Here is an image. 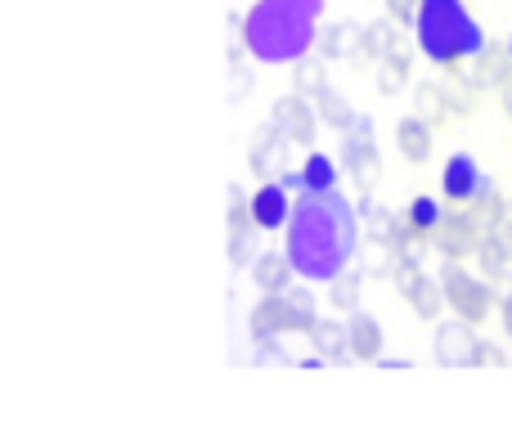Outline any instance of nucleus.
Segmentation results:
<instances>
[{
	"label": "nucleus",
	"instance_id": "nucleus-27",
	"mask_svg": "<svg viewBox=\"0 0 512 422\" xmlns=\"http://www.w3.org/2000/svg\"><path fill=\"white\" fill-rule=\"evenodd\" d=\"M315 108H319V122L333 126V131H351L355 117H360V113L351 108V99H346L337 86H324V90H319V95H315Z\"/></svg>",
	"mask_w": 512,
	"mask_h": 422
},
{
	"label": "nucleus",
	"instance_id": "nucleus-11",
	"mask_svg": "<svg viewBox=\"0 0 512 422\" xmlns=\"http://www.w3.org/2000/svg\"><path fill=\"white\" fill-rule=\"evenodd\" d=\"M468 77L477 81L481 90H504L508 81H512V50H508L504 41H486L477 50V59H472Z\"/></svg>",
	"mask_w": 512,
	"mask_h": 422
},
{
	"label": "nucleus",
	"instance_id": "nucleus-8",
	"mask_svg": "<svg viewBox=\"0 0 512 422\" xmlns=\"http://www.w3.org/2000/svg\"><path fill=\"white\" fill-rule=\"evenodd\" d=\"M270 122L279 126L283 135H288L297 149H310L315 144V135H319V108H315V99L310 95H279L274 99V108H270Z\"/></svg>",
	"mask_w": 512,
	"mask_h": 422
},
{
	"label": "nucleus",
	"instance_id": "nucleus-40",
	"mask_svg": "<svg viewBox=\"0 0 512 422\" xmlns=\"http://www.w3.org/2000/svg\"><path fill=\"white\" fill-rule=\"evenodd\" d=\"M486 238H495V243L508 252V261H512V216H504L499 225H490V229H486Z\"/></svg>",
	"mask_w": 512,
	"mask_h": 422
},
{
	"label": "nucleus",
	"instance_id": "nucleus-35",
	"mask_svg": "<svg viewBox=\"0 0 512 422\" xmlns=\"http://www.w3.org/2000/svg\"><path fill=\"white\" fill-rule=\"evenodd\" d=\"M477 265H481V274H486L490 283H499V279L508 274V265H512V261H508V252L495 243V238H486V243L477 247Z\"/></svg>",
	"mask_w": 512,
	"mask_h": 422
},
{
	"label": "nucleus",
	"instance_id": "nucleus-36",
	"mask_svg": "<svg viewBox=\"0 0 512 422\" xmlns=\"http://www.w3.org/2000/svg\"><path fill=\"white\" fill-rule=\"evenodd\" d=\"M256 216H252V198L243 194L239 185H230V234L234 229H252Z\"/></svg>",
	"mask_w": 512,
	"mask_h": 422
},
{
	"label": "nucleus",
	"instance_id": "nucleus-29",
	"mask_svg": "<svg viewBox=\"0 0 512 422\" xmlns=\"http://www.w3.org/2000/svg\"><path fill=\"white\" fill-rule=\"evenodd\" d=\"M391 243H396V256L405 265H423L427 261V252H432V234H427V229H418V225H409V220H400V229H396V238H391Z\"/></svg>",
	"mask_w": 512,
	"mask_h": 422
},
{
	"label": "nucleus",
	"instance_id": "nucleus-5",
	"mask_svg": "<svg viewBox=\"0 0 512 422\" xmlns=\"http://www.w3.org/2000/svg\"><path fill=\"white\" fill-rule=\"evenodd\" d=\"M342 171L351 176V185H360V194H369L382 180V153L378 140H373V117H355L351 131H342Z\"/></svg>",
	"mask_w": 512,
	"mask_h": 422
},
{
	"label": "nucleus",
	"instance_id": "nucleus-12",
	"mask_svg": "<svg viewBox=\"0 0 512 422\" xmlns=\"http://www.w3.org/2000/svg\"><path fill=\"white\" fill-rule=\"evenodd\" d=\"M360 36H364V27L355 23V18H337V23L319 27L315 50L324 54L328 63H333V59H355V54H360Z\"/></svg>",
	"mask_w": 512,
	"mask_h": 422
},
{
	"label": "nucleus",
	"instance_id": "nucleus-41",
	"mask_svg": "<svg viewBox=\"0 0 512 422\" xmlns=\"http://www.w3.org/2000/svg\"><path fill=\"white\" fill-rule=\"evenodd\" d=\"M477 364H508V360H504V346L481 342V346H477Z\"/></svg>",
	"mask_w": 512,
	"mask_h": 422
},
{
	"label": "nucleus",
	"instance_id": "nucleus-24",
	"mask_svg": "<svg viewBox=\"0 0 512 422\" xmlns=\"http://www.w3.org/2000/svg\"><path fill=\"white\" fill-rule=\"evenodd\" d=\"M324 86H328V59H324L319 50L301 54V59L292 63V90H297V95H310V99H315Z\"/></svg>",
	"mask_w": 512,
	"mask_h": 422
},
{
	"label": "nucleus",
	"instance_id": "nucleus-22",
	"mask_svg": "<svg viewBox=\"0 0 512 422\" xmlns=\"http://www.w3.org/2000/svg\"><path fill=\"white\" fill-rule=\"evenodd\" d=\"M355 261H360V270L369 274V279H396L400 256H396V243H387V238H364Z\"/></svg>",
	"mask_w": 512,
	"mask_h": 422
},
{
	"label": "nucleus",
	"instance_id": "nucleus-26",
	"mask_svg": "<svg viewBox=\"0 0 512 422\" xmlns=\"http://www.w3.org/2000/svg\"><path fill=\"white\" fill-rule=\"evenodd\" d=\"M400 220H405V211H391V207H382V203H373L369 194L360 198V225H364V238H396V229H400Z\"/></svg>",
	"mask_w": 512,
	"mask_h": 422
},
{
	"label": "nucleus",
	"instance_id": "nucleus-1",
	"mask_svg": "<svg viewBox=\"0 0 512 422\" xmlns=\"http://www.w3.org/2000/svg\"><path fill=\"white\" fill-rule=\"evenodd\" d=\"M360 207L342 189H306L288 216V247L301 279L328 283L360 256Z\"/></svg>",
	"mask_w": 512,
	"mask_h": 422
},
{
	"label": "nucleus",
	"instance_id": "nucleus-42",
	"mask_svg": "<svg viewBox=\"0 0 512 422\" xmlns=\"http://www.w3.org/2000/svg\"><path fill=\"white\" fill-rule=\"evenodd\" d=\"M283 189H288V194H306V171L292 167L288 176H283Z\"/></svg>",
	"mask_w": 512,
	"mask_h": 422
},
{
	"label": "nucleus",
	"instance_id": "nucleus-30",
	"mask_svg": "<svg viewBox=\"0 0 512 422\" xmlns=\"http://www.w3.org/2000/svg\"><path fill=\"white\" fill-rule=\"evenodd\" d=\"M468 211L481 220V225L490 229V225H499V220H504V216H512V203H504V194H499V189H495V180L486 176V185L477 189V198H472V203H468Z\"/></svg>",
	"mask_w": 512,
	"mask_h": 422
},
{
	"label": "nucleus",
	"instance_id": "nucleus-3",
	"mask_svg": "<svg viewBox=\"0 0 512 422\" xmlns=\"http://www.w3.org/2000/svg\"><path fill=\"white\" fill-rule=\"evenodd\" d=\"M243 41L256 63H297L301 54L315 50L319 18L301 14L288 0H256L243 14Z\"/></svg>",
	"mask_w": 512,
	"mask_h": 422
},
{
	"label": "nucleus",
	"instance_id": "nucleus-45",
	"mask_svg": "<svg viewBox=\"0 0 512 422\" xmlns=\"http://www.w3.org/2000/svg\"><path fill=\"white\" fill-rule=\"evenodd\" d=\"M504 333L512 337V292H508V297H504Z\"/></svg>",
	"mask_w": 512,
	"mask_h": 422
},
{
	"label": "nucleus",
	"instance_id": "nucleus-37",
	"mask_svg": "<svg viewBox=\"0 0 512 422\" xmlns=\"http://www.w3.org/2000/svg\"><path fill=\"white\" fill-rule=\"evenodd\" d=\"M248 95H252V68H248V59H239V63H230V99L243 104Z\"/></svg>",
	"mask_w": 512,
	"mask_h": 422
},
{
	"label": "nucleus",
	"instance_id": "nucleus-9",
	"mask_svg": "<svg viewBox=\"0 0 512 422\" xmlns=\"http://www.w3.org/2000/svg\"><path fill=\"white\" fill-rule=\"evenodd\" d=\"M477 324H468V319H445V324H436L432 333V355L436 364H445V369H463V364H477Z\"/></svg>",
	"mask_w": 512,
	"mask_h": 422
},
{
	"label": "nucleus",
	"instance_id": "nucleus-2",
	"mask_svg": "<svg viewBox=\"0 0 512 422\" xmlns=\"http://www.w3.org/2000/svg\"><path fill=\"white\" fill-rule=\"evenodd\" d=\"M414 45L423 59L450 72L477 59V50L486 45V32H481L477 14L463 0H423L414 18Z\"/></svg>",
	"mask_w": 512,
	"mask_h": 422
},
{
	"label": "nucleus",
	"instance_id": "nucleus-33",
	"mask_svg": "<svg viewBox=\"0 0 512 422\" xmlns=\"http://www.w3.org/2000/svg\"><path fill=\"white\" fill-rule=\"evenodd\" d=\"M256 234H265V229L252 225V229H234V234H230V265H234V270H248L256 256H261V252H256Z\"/></svg>",
	"mask_w": 512,
	"mask_h": 422
},
{
	"label": "nucleus",
	"instance_id": "nucleus-44",
	"mask_svg": "<svg viewBox=\"0 0 512 422\" xmlns=\"http://www.w3.org/2000/svg\"><path fill=\"white\" fill-rule=\"evenodd\" d=\"M499 95H504V117H508V126H512V81L499 90Z\"/></svg>",
	"mask_w": 512,
	"mask_h": 422
},
{
	"label": "nucleus",
	"instance_id": "nucleus-10",
	"mask_svg": "<svg viewBox=\"0 0 512 422\" xmlns=\"http://www.w3.org/2000/svg\"><path fill=\"white\" fill-rule=\"evenodd\" d=\"M481 185H486V176H481V167H477V158H472V153H454V158L445 162V171H441V194H445V203L468 207L472 198H477Z\"/></svg>",
	"mask_w": 512,
	"mask_h": 422
},
{
	"label": "nucleus",
	"instance_id": "nucleus-38",
	"mask_svg": "<svg viewBox=\"0 0 512 422\" xmlns=\"http://www.w3.org/2000/svg\"><path fill=\"white\" fill-rule=\"evenodd\" d=\"M382 5H387V14L396 18L400 27H414V18H418V5H423V0H382Z\"/></svg>",
	"mask_w": 512,
	"mask_h": 422
},
{
	"label": "nucleus",
	"instance_id": "nucleus-4",
	"mask_svg": "<svg viewBox=\"0 0 512 422\" xmlns=\"http://www.w3.org/2000/svg\"><path fill=\"white\" fill-rule=\"evenodd\" d=\"M441 283H445V301L459 319L468 324H486L490 310H495V288H490L486 274H468L459 261L441 265Z\"/></svg>",
	"mask_w": 512,
	"mask_h": 422
},
{
	"label": "nucleus",
	"instance_id": "nucleus-39",
	"mask_svg": "<svg viewBox=\"0 0 512 422\" xmlns=\"http://www.w3.org/2000/svg\"><path fill=\"white\" fill-rule=\"evenodd\" d=\"M256 364H297V360H292V355L279 346V337H270V342L256 346Z\"/></svg>",
	"mask_w": 512,
	"mask_h": 422
},
{
	"label": "nucleus",
	"instance_id": "nucleus-6",
	"mask_svg": "<svg viewBox=\"0 0 512 422\" xmlns=\"http://www.w3.org/2000/svg\"><path fill=\"white\" fill-rule=\"evenodd\" d=\"M432 243H436V252H441L445 261H463V256H477V247L486 243V225H481L468 207L454 203L441 216V225L432 229Z\"/></svg>",
	"mask_w": 512,
	"mask_h": 422
},
{
	"label": "nucleus",
	"instance_id": "nucleus-34",
	"mask_svg": "<svg viewBox=\"0 0 512 422\" xmlns=\"http://www.w3.org/2000/svg\"><path fill=\"white\" fill-rule=\"evenodd\" d=\"M441 216H445V207H441V203H436V198H432V194H418V198H414V203H409V207H405V220H409V225L427 229V234H432V229H436V225H441Z\"/></svg>",
	"mask_w": 512,
	"mask_h": 422
},
{
	"label": "nucleus",
	"instance_id": "nucleus-28",
	"mask_svg": "<svg viewBox=\"0 0 512 422\" xmlns=\"http://www.w3.org/2000/svg\"><path fill=\"white\" fill-rule=\"evenodd\" d=\"M445 95H450L454 117H472V113H477V104H481V95H486V90H481L472 77H463L459 68H450V77H445Z\"/></svg>",
	"mask_w": 512,
	"mask_h": 422
},
{
	"label": "nucleus",
	"instance_id": "nucleus-32",
	"mask_svg": "<svg viewBox=\"0 0 512 422\" xmlns=\"http://www.w3.org/2000/svg\"><path fill=\"white\" fill-rule=\"evenodd\" d=\"M301 171H306V189H337V171H342V162L324 158V153H310V158L301 162Z\"/></svg>",
	"mask_w": 512,
	"mask_h": 422
},
{
	"label": "nucleus",
	"instance_id": "nucleus-19",
	"mask_svg": "<svg viewBox=\"0 0 512 422\" xmlns=\"http://www.w3.org/2000/svg\"><path fill=\"white\" fill-rule=\"evenodd\" d=\"M292 274H297V265H292L288 252H261L252 261V283L261 292H288L292 288Z\"/></svg>",
	"mask_w": 512,
	"mask_h": 422
},
{
	"label": "nucleus",
	"instance_id": "nucleus-14",
	"mask_svg": "<svg viewBox=\"0 0 512 422\" xmlns=\"http://www.w3.org/2000/svg\"><path fill=\"white\" fill-rule=\"evenodd\" d=\"M414 50L418 45H409L405 36H400L396 45H391L387 59H378V90L382 95H400V90L409 86V77H414Z\"/></svg>",
	"mask_w": 512,
	"mask_h": 422
},
{
	"label": "nucleus",
	"instance_id": "nucleus-17",
	"mask_svg": "<svg viewBox=\"0 0 512 422\" xmlns=\"http://www.w3.org/2000/svg\"><path fill=\"white\" fill-rule=\"evenodd\" d=\"M432 135H436V126L432 122H423V117H400L396 122V149H400V158L405 162H427L432 158Z\"/></svg>",
	"mask_w": 512,
	"mask_h": 422
},
{
	"label": "nucleus",
	"instance_id": "nucleus-46",
	"mask_svg": "<svg viewBox=\"0 0 512 422\" xmlns=\"http://www.w3.org/2000/svg\"><path fill=\"white\" fill-rule=\"evenodd\" d=\"M508 50H512V36H508Z\"/></svg>",
	"mask_w": 512,
	"mask_h": 422
},
{
	"label": "nucleus",
	"instance_id": "nucleus-20",
	"mask_svg": "<svg viewBox=\"0 0 512 422\" xmlns=\"http://www.w3.org/2000/svg\"><path fill=\"white\" fill-rule=\"evenodd\" d=\"M306 337L315 346V355H324L328 364H346V355H351V328L337 324V319H319Z\"/></svg>",
	"mask_w": 512,
	"mask_h": 422
},
{
	"label": "nucleus",
	"instance_id": "nucleus-13",
	"mask_svg": "<svg viewBox=\"0 0 512 422\" xmlns=\"http://www.w3.org/2000/svg\"><path fill=\"white\" fill-rule=\"evenodd\" d=\"M248 333H252V346L270 342V337H283L288 333V310H283V292H265L261 301L252 306L248 315Z\"/></svg>",
	"mask_w": 512,
	"mask_h": 422
},
{
	"label": "nucleus",
	"instance_id": "nucleus-43",
	"mask_svg": "<svg viewBox=\"0 0 512 422\" xmlns=\"http://www.w3.org/2000/svg\"><path fill=\"white\" fill-rule=\"evenodd\" d=\"M288 5H297L301 14H310V18H319V14H324V0H288Z\"/></svg>",
	"mask_w": 512,
	"mask_h": 422
},
{
	"label": "nucleus",
	"instance_id": "nucleus-23",
	"mask_svg": "<svg viewBox=\"0 0 512 422\" xmlns=\"http://www.w3.org/2000/svg\"><path fill=\"white\" fill-rule=\"evenodd\" d=\"M400 41V23L396 18H373V23H364V36H360V54H355V63L360 59H387L391 45Z\"/></svg>",
	"mask_w": 512,
	"mask_h": 422
},
{
	"label": "nucleus",
	"instance_id": "nucleus-7",
	"mask_svg": "<svg viewBox=\"0 0 512 422\" xmlns=\"http://www.w3.org/2000/svg\"><path fill=\"white\" fill-rule=\"evenodd\" d=\"M292 153H297V144L274 122H265V126H256L248 140V167H252V176H261V180H283L292 171Z\"/></svg>",
	"mask_w": 512,
	"mask_h": 422
},
{
	"label": "nucleus",
	"instance_id": "nucleus-25",
	"mask_svg": "<svg viewBox=\"0 0 512 422\" xmlns=\"http://www.w3.org/2000/svg\"><path fill=\"white\" fill-rule=\"evenodd\" d=\"M283 310H288V333H310L319 324V306H315V292L310 288H297L292 283L283 292Z\"/></svg>",
	"mask_w": 512,
	"mask_h": 422
},
{
	"label": "nucleus",
	"instance_id": "nucleus-21",
	"mask_svg": "<svg viewBox=\"0 0 512 422\" xmlns=\"http://www.w3.org/2000/svg\"><path fill=\"white\" fill-rule=\"evenodd\" d=\"M414 113L432 126H445L454 117L450 95H445V81H418L414 86Z\"/></svg>",
	"mask_w": 512,
	"mask_h": 422
},
{
	"label": "nucleus",
	"instance_id": "nucleus-18",
	"mask_svg": "<svg viewBox=\"0 0 512 422\" xmlns=\"http://www.w3.org/2000/svg\"><path fill=\"white\" fill-rule=\"evenodd\" d=\"M346 328H351V355L360 364H369V360H378L382 355V324L369 315V310H360L355 306L351 315H346Z\"/></svg>",
	"mask_w": 512,
	"mask_h": 422
},
{
	"label": "nucleus",
	"instance_id": "nucleus-31",
	"mask_svg": "<svg viewBox=\"0 0 512 422\" xmlns=\"http://www.w3.org/2000/svg\"><path fill=\"white\" fill-rule=\"evenodd\" d=\"M369 279V274L360 270V265H351V270H342L337 279H328V301H333L337 310H346L351 315L355 306H360V283Z\"/></svg>",
	"mask_w": 512,
	"mask_h": 422
},
{
	"label": "nucleus",
	"instance_id": "nucleus-15",
	"mask_svg": "<svg viewBox=\"0 0 512 422\" xmlns=\"http://www.w3.org/2000/svg\"><path fill=\"white\" fill-rule=\"evenodd\" d=\"M252 216L261 229H288V216H292V203H288V189L283 180H265L261 189L252 194Z\"/></svg>",
	"mask_w": 512,
	"mask_h": 422
},
{
	"label": "nucleus",
	"instance_id": "nucleus-16",
	"mask_svg": "<svg viewBox=\"0 0 512 422\" xmlns=\"http://www.w3.org/2000/svg\"><path fill=\"white\" fill-rule=\"evenodd\" d=\"M400 297H405L409 306H414V315H418V319H427V324H432V319H441V310L450 306V301H445V283H441V274L432 279L427 270L418 274V279L409 283V288L400 292Z\"/></svg>",
	"mask_w": 512,
	"mask_h": 422
}]
</instances>
